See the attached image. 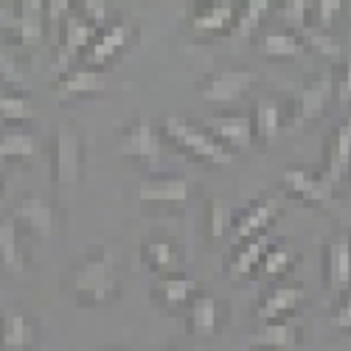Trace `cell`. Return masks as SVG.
I'll return each mask as SVG.
<instances>
[{
  "instance_id": "obj_18",
  "label": "cell",
  "mask_w": 351,
  "mask_h": 351,
  "mask_svg": "<svg viewBox=\"0 0 351 351\" xmlns=\"http://www.w3.org/2000/svg\"><path fill=\"white\" fill-rule=\"evenodd\" d=\"M225 324V309L219 304L217 295L211 292H199V295L191 301V306L186 309V329L194 337H214Z\"/></svg>"
},
{
  "instance_id": "obj_43",
  "label": "cell",
  "mask_w": 351,
  "mask_h": 351,
  "mask_svg": "<svg viewBox=\"0 0 351 351\" xmlns=\"http://www.w3.org/2000/svg\"><path fill=\"white\" fill-rule=\"evenodd\" d=\"M169 351H186V348H169Z\"/></svg>"
},
{
  "instance_id": "obj_35",
  "label": "cell",
  "mask_w": 351,
  "mask_h": 351,
  "mask_svg": "<svg viewBox=\"0 0 351 351\" xmlns=\"http://www.w3.org/2000/svg\"><path fill=\"white\" fill-rule=\"evenodd\" d=\"M281 17L289 23L295 34L304 32L312 23V0H287V3H281Z\"/></svg>"
},
{
  "instance_id": "obj_3",
  "label": "cell",
  "mask_w": 351,
  "mask_h": 351,
  "mask_svg": "<svg viewBox=\"0 0 351 351\" xmlns=\"http://www.w3.org/2000/svg\"><path fill=\"white\" fill-rule=\"evenodd\" d=\"M163 135H166V141H171L174 146H178V149H183L189 158H197L202 163L228 166L233 160V155L222 149L208 130L194 127L186 119H178V115H169V119L163 121Z\"/></svg>"
},
{
  "instance_id": "obj_24",
  "label": "cell",
  "mask_w": 351,
  "mask_h": 351,
  "mask_svg": "<svg viewBox=\"0 0 351 351\" xmlns=\"http://www.w3.org/2000/svg\"><path fill=\"white\" fill-rule=\"evenodd\" d=\"M270 245H273L270 233H261V237H253V239H247V242H242V245H233V253H230L228 265H225L228 278H230V281H245V278H250V276L258 270L261 258H265V253L270 250Z\"/></svg>"
},
{
  "instance_id": "obj_19",
  "label": "cell",
  "mask_w": 351,
  "mask_h": 351,
  "mask_svg": "<svg viewBox=\"0 0 351 351\" xmlns=\"http://www.w3.org/2000/svg\"><path fill=\"white\" fill-rule=\"evenodd\" d=\"M281 180L292 197H298L301 202H309V206L329 208L335 202V189L324 178H317V174H312L306 169H287Z\"/></svg>"
},
{
  "instance_id": "obj_16",
  "label": "cell",
  "mask_w": 351,
  "mask_h": 351,
  "mask_svg": "<svg viewBox=\"0 0 351 351\" xmlns=\"http://www.w3.org/2000/svg\"><path fill=\"white\" fill-rule=\"evenodd\" d=\"M53 96L60 99L62 104L65 101H73V99H84V96H99L107 90V82L101 76V71H90V68H68L62 71L60 76L53 79L51 84Z\"/></svg>"
},
{
  "instance_id": "obj_6",
  "label": "cell",
  "mask_w": 351,
  "mask_h": 351,
  "mask_svg": "<svg viewBox=\"0 0 351 351\" xmlns=\"http://www.w3.org/2000/svg\"><path fill=\"white\" fill-rule=\"evenodd\" d=\"M256 84V73L250 68H228L206 76L197 84V93L208 104H237Z\"/></svg>"
},
{
  "instance_id": "obj_36",
  "label": "cell",
  "mask_w": 351,
  "mask_h": 351,
  "mask_svg": "<svg viewBox=\"0 0 351 351\" xmlns=\"http://www.w3.org/2000/svg\"><path fill=\"white\" fill-rule=\"evenodd\" d=\"M343 0H315L312 3V25H317V28H324V32H329L332 28V23L340 17V12H343Z\"/></svg>"
},
{
  "instance_id": "obj_31",
  "label": "cell",
  "mask_w": 351,
  "mask_h": 351,
  "mask_svg": "<svg viewBox=\"0 0 351 351\" xmlns=\"http://www.w3.org/2000/svg\"><path fill=\"white\" fill-rule=\"evenodd\" d=\"M270 0H247V3L239 6V17H237V25H233V34L239 37H247L253 34L256 28L265 23V17L270 14Z\"/></svg>"
},
{
  "instance_id": "obj_23",
  "label": "cell",
  "mask_w": 351,
  "mask_h": 351,
  "mask_svg": "<svg viewBox=\"0 0 351 351\" xmlns=\"http://www.w3.org/2000/svg\"><path fill=\"white\" fill-rule=\"evenodd\" d=\"M141 258L149 273L160 276H171V273H180V261H183V250L180 245L169 239V237H149L143 239L141 245Z\"/></svg>"
},
{
  "instance_id": "obj_15",
  "label": "cell",
  "mask_w": 351,
  "mask_h": 351,
  "mask_svg": "<svg viewBox=\"0 0 351 351\" xmlns=\"http://www.w3.org/2000/svg\"><path fill=\"white\" fill-rule=\"evenodd\" d=\"M189 199V180L180 174H149L138 186L141 206H183Z\"/></svg>"
},
{
  "instance_id": "obj_25",
  "label": "cell",
  "mask_w": 351,
  "mask_h": 351,
  "mask_svg": "<svg viewBox=\"0 0 351 351\" xmlns=\"http://www.w3.org/2000/svg\"><path fill=\"white\" fill-rule=\"evenodd\" d=\"M34 121V101L32 93L23 87L0 84V124L3 130H25Z\"/></svg>"
},
{
  "instance_id": "obj_13",
  "label": "cell",
  "mask_w": 351,
  "mask_h": 351,
  "mask_svg": "<svg viewBox=\"0 0 351 351\" xmlns=\"http://www.w3.org/2000/svg\"><path fill=\"white\" fill-rule=\"evenodd\" d=\"M119 149L121 155L132 158V160H143V163H158L160 160V152H163V138L160 132L146 121V119H138L130 121L121 132V141H119Z\"/></svg>"
},
{
  "instance_id": "obj_20",
  "label": "cell",
  "mask_w": 351,
  "mask_h": 351,
  "mask_svg": "<svg viewBox=\"0 0 351 351\" xmlns=\"http://www.w3.org/2000/svg\"><path fill=\"white\" fill-rule=\"evenodd\" d=\"M301 335H304L301 320L287 317V320H276V324H261V329L253 332L247 343L256 351H292L301 343Z\"/></svg>"
},
{
  "instance_id": "obj_22",
  "label": "cell",
  "mask_w": 351,
  "mask_h": 351,
  "mask_svg": "<svg viewBox=\"0 0 351 351\" xmlns=\"http://www.w3.org/2000/svg\"><path fill=\"white\" fill-rule=\"evenodd\" d=\"M214 141L222 146L225 152L237 155L242 149H247V146L253 143V127H250V115L245 112H230V115H222V119L211 121L206 127Z\"/></svg>"
},
{
  "instance_id": "obj_10",
  "label": "cell",
  "mask_w": 351,
  "mask_h": 351,
  "mask_svg": "<svg viewBox=\"0 0 351 351\" xmlns=\"http://www.w3.org/2000/svg\"><path fill=\"white\" fill-rule=\"evenodd\" d=\"M40 343V324L23 309H0V351H34Z\"/></svg>"
},
{
  "instance_id": "obj_14",
  "label": "cell",
  "mask_w": 351,
  "mask_h": 351,
  "mask_svg": "<svg viewBox=\"0 0 351 351\" xmlns=\"http://www.w3.org/2000/svg\"><path fill=\"white\" fill-rule=\"evenodd\" d=\"M278 214H281L278 197H261V199H256L253 206L237 222H233L230 242L233 245H242V242H247L253 237H261V233H270V225L278 219Z\"/></svg>"
},
{
  "instance_id": "obj_41",
  "label": "cell",
  "mask_w": 351,
  "mask_h": 351,
  "mask_svg": "<svg viewBox=\"0 0 351 351\" xmlns=\"http://www.w3.org/2000/svg\"><path fill=\"white\" fill-rule=\"evenodd\" d=\"M3 186H6V178H3V171H0V194H3Z\"/></svg>"
},
{
  "instance_id": "obj_42",
  "label": "cell",
  "mask_w": 351,
  "mask_h": 351,
  "mask_svg": "<svg viewBox=\"0 0 351 351\" xmlns=\"http://www.w3.org/2000/svg\"><path fill=\"white\" fill-rule=\"evenodd\" d=\"M99 351H124V348H119V346H110V348H99Z\"/></svg>"
},
{
  "instance_id": "obj_37",
  "label": "cell",
  "mask_w": 351,
  "mask_h": 351,
  "mask_svg": "<svg viewBox=\"0 0 351 351\" xmlns=\"http://www.w3.org/2000/svg\"><path fill=\"white\" fill-rule=\"evenodd\" d=\"M73 9L90 23L96 32H101L107 25V3L104 0H79V3H73Z\"/></svg>"
},
{
  "instance_id": "obj_21",
  "label": "cell",
  "mask_w": 351,
  "mask_h": 351,
  "mask_svg": "<svg viewBox=\"0 0 351 351\" xmlns=\"http://www.w3.org/2000/svg\"><path fill=\"white\" fill-rule=\"evenodd\" d=\"M199 281L186 276V273H171V276H160L152 287V295L171 312H183L191 306V301L199 295Z\"/></svg>"
},
{
  "instance_id": "obj_39",
  "label": "cell",
  "mask_w": 351,
  "mask_h": 351,
  "mask_svg": "<svg viewBox=\"0 0 351 351\" xmlns=\"http://www.w3.org/2000/svg\"><path fill=\"white\" fill-rule=\"evenodd\" d=\"M332 326H335L337 332H351V295H346V298L340 301V306L335 309Z\"/></svg>"
},
{
  "instance_id": "obj_8",
  "label": "cell",
  "mask_w": 351,
  "mask_h": 351,
  "mask_svg": "<svg viewBox=\"0 0 351 351\" xmlns=\"http://www.w3.org/2000/svg\"><path fill=\"white\" fill-rule=\"evenodd\" d=\"M135 40V25L127 20L110 23L93 37V43L87 45V51L82 53V65L90 71H101L107 62H112L130 43Z\"/></svg>"
},
{
  "instance_id": "obj_40",
  "label": "cell",
  "mask_w": 351,
  "mask_h": 351,
  "mask_svg": "<svg viewBox=\"0 0 351 351\" xmlns=\"http://www.w3.org/2000/svg\"><path fill=\"white\" fill-rule=\"evenodd\" d=\"M337 96H340V104H351V56L346 60V71H343V79L337 84Z\"/></svg>"
},
{
  "instance_id": "obj_12",
  "label": "cell",
  "mask_w": 351,
  "mask_h": 351,
  "mask_svg": "<svg viewBox=\"0 0 351 351\" xmlns=\"http://www.w3.org/2000/svg\"><path fill=\"white\" fill-rule=\"evenodd\" d=\"M25 237L14 225V219L6 214L0 219V276L6 278H28L32 267H28V253H25Z\"/></svg>"
},
{
  "instance_id": "obj_5",
  "label": "cell",
  "mask_w": 351,
  "mask_h": 351,
  "mask_svg": "<svg viewBox=\"0 0 351 351\" xmlns=\"http://www.w3.org/2000/svg\"><path fill=\"white\" fill-rule=\"evenodd\" d=\"M51 180L53 186H76L82 180L84 152L82 138L73 127H60L51 141Z\"/></svg>"
},
{
  "instance_id": "obj_11",
  "label": "cell",
  "mask_w": 351,
  "mask_h": 351,
  "mask_svg": "<svg viewBox=\"0 0 351 351\" xmlns=\"http://www.w3.org/2000/svg\"><path fill=\"white\" fill-rule=\"evenodd\" d=\"M306 298L301 284H273L256 304V320L258 324H276V320L295 317Z\"/></svg>"
},
{
  "instance_id": "obj_27",
  "label": "cell",
  "mask_w": 351,
  "mask_h": 351,
  "mask_svg": "<svg viewBox=\"0 0 351 351\" xmlns=\"http://www.w3.org/2000/svg\"><path fill=\"white\" fill-rule=\"evenodd\" d=\"M351 169V119L343 121L335 135H332V149H329V160H326V169H324V178L332 189L346 178Z\"/></svg>"
},
{
  "instance_id": "obj_38",
  "label": "cell",
  "mask_w": 351,
  "mask_h": 351,
  "mask_svg": "<svg viewBox=\"0 0 351 351\" xmlns=\"http://www.w3.org/2000/svg\"><path fill=\"white\" fill-rule=\"evenodd\" d=\"M208 217H211V222H208L211 237H214V239L225 237V230H228V214H225V206H222L219 199H211V202H208Z\"/></svg>"
},
{
  "instance_id": "obj_1",
  "label": "cell",
  "mask_w": 351,
  "mask_h": 351,
  "mask_svg": "<svg viewBox=\"0 0 351 351\" xmlns=\"http://www.w3.org/2000/svg\"><path fill=\"white\" fill-rule=\"evenodd\" d=\"M65 287L73 292L79 306H101L121 295V278L115 270V258L107 245H96L71 270Z\"/></svg>"
},
{
  "instance_id": "obj_17",
  "label": "cell",
  "mask_w": 351,
  "mask_h": 351,
  "mask_svg": "<svg viewBox=\"0 0 351 351\" xmlns=\"http://www.w3.org/2000/svg\"><path fill=\"white\" fill-rule=\"evenodd\" d=\"M332 99H335V76L332 73H324V76L306 82L304 90L298 93V110H295V124L292 127L304 130L306 124L320 119Z\"/></svg>"
},
{
  "instance_id": "obj_32",
  "label": "cell",
  "mask_w": 351,
  "mask_h": 351,
  "mask_svg": "<svg viewBox=\"0 0 351 351\" xmlns=\"http://www.w3.org/2000/svg\"><path fill=\"white\" fill-rule=\"evenodd\" d=\"M298 37H301V43H304L306 48L329 56V60H337V56L343 53V45L337 43V37H332V32H324V28H317V25H312V23L304 28V32H298Z\"/></svg>"
},
{
  "instance_id": "obj_30",
  "label": "cell",
  "mask_w": 351,
  "mask_h": 351,
  "mask_svg": "<svg viewBox=\"0 0 351 351\" xmlns=\"http://www.w3.org/2000/svg\"><path fill=\"white\" fill-rule=\"evenodd\" d=\"M40 143L28 130H0V160H34Z\"/></svg>"
},
{
  "instance_id": "obj_28",
  "label": "cell",
  "mask_w": 351,
  "mask_h": 351,
  "mask_svg": "<svg viewBox=\"0 0 351 351\" xmlns=\"http://www.w3.org/2000/svg\"><path fill=\"white\" fill-rule=\"evenodd\" d=\"M250 127H253V141H258L261 146L273 143L284 127V115H281L278 101L270 96L256 99L253 112H250Z\"/></svg>"
},
{
  "instance_id": "obj_4",
  "label": "cell",
  "mask_w": 351,
  "mask_h": 351,
  "mask_svg": "<svg viewBox=\"0 0 351 351\" xmlns=\"http://www.w3.org/2000/svg\"><path fill=\"white\" fill-rule=\"evenodd\" d=\"M99 32L87 23L76 9H71V14L62 17V23L56 25V32L51 34V43H53V68L56 71H68L71 62L82 60V53L87 51V45L93 43Z\"/></svg>"
},
{
  "instance_id": "obj_7",
  "label": "cell",
  "mask_w": 351,
  "mask_h": 351,
  "mask_svg": "<svg viewBox=\"0 0 351 351\" xmlns=\"http://www.w3.org/2000/svg\"><path fill=\"white\" fill-rule=\"evenodd\" d=\"M14 225L23 230L25 239H48L56 230V211L51 206V199L43 194H25L14 202V208L9 211Z\"/></svg>"
},
{
  "instance_id": "obj_26",
  "label": "cell",
  "mask_w": 351,
  "mask_h": 351,
  "mask_svg": "<svg viewBox=\"0 0 351 351\" xmlns=\"http://www.w3.org/2000/svg\"><path fill=\"white\" fill-rule=\"evenodd\" d=\"M326 284L332 292H346L351 287V237L348 233H340V237L329 242Z\"/></svg>"
},
{
  "instance_id": "obj_34",
  "label": "cell",
  "mask_w": 351,
  "mask_h": 351,
  "mask_svg": "<svg viewBox=\"0 0 351 351\" xmlns=\"http://www.w3.org/2000/svg\"><path fill=\"white\" fill-rule=\"evenodd\" d=\"M20 73H23L20 56L3 40H0V84L3 87H23L20 84Z\"/></svg>"
},
{
  "instance_id": "obj_2",
  "label": "cell",
  "mask_w": 351,
  "mask_h": 351,
  "mask_svg": "<svg viewBox=\"0 0 351 351\" xmlns=\"http://www.w3.org/2000/svg\"><path fill=\"white\" fill-rule=\"evenodd\" d=\"M45 28L43 0H20L0 9V40L17 56L23 51H37L45 43Z\"/></svg>"
},
{
  "instance_id": "obj_9",
  "label": "cell",
  "mask_w": 351,
  "mask_h": 351,
  "mask_svg": "<svg viewBox=\"0 0 351 351\" xmlns=\"http://www.w3.org/2000/svg\"><path fill=\"white\" fill-rule=\"evenodd\" d=\"M237 0H211V3H194L189 12V25L197 37H219L228 34L239 17Z\"/></svg>"
},
{
  "instance_id": "obj_44",
  "label": "cell",
  "mask_w": 351,
  "mask_h": 351,
  "mask_svg": "<svg viewBox=\"0 0 351 351\" xmlns=\"http://www.w3.org/2000/svg\"><path fill=\"white\" fill-rule=\"evenodd\" d=\"M253 351H256V348H253Z\"/></svg>"
},
{
  "instance_id": "obj_33",
  "label": "cell",
  "mask_w": 351,
  "mask_h": 351,
  "mask_svg": "<svg viewBox=\"0 0 351 351\" xmlns=\"http://www.w3.org/2000/svg\"><path fill=\"white\" fill-rule=\"evenodd\" d=\"M292 267V250L284 247V245H270V250L265 253V258H261L258 265V273L267 276V278H281L287 270Z\"/></svg>"
},
{
  "instance_id": "obj_29",
  "label": "cell",
  "mask_w": 351,
  "mask_h": 351,
  "mask_svg": "<svg viewBox=\"0 0 351 351\" xmlns=\"http://www.w3.org/2000/svg\"><path fill=\"white\" fill-rule=\"evenodd\" d=\"M256 48L267 56V60H295L306 51L301 37L295 32H267L256 40Z\"/></svg>"
}]
</instances>
